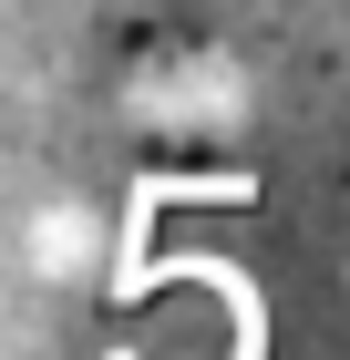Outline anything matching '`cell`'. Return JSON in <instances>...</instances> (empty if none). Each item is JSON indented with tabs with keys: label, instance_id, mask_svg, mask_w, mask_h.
<instances>
[{
	"label": "cell",
	"instance_id": "obj_1",
	"mask_svg": "<svg viewBox=\"0 0 350 360\" xmlns=\"http://www.w3.org/2000/svg\"><path fill=\"white\" fill-rule=\"evenodd\" d=\"M104 248H113V226H104L93 195H31V206H21V268L42 278V288L104 278Z\"/></svg>",
	"mask_w": 350,
	"mask_h": 360
}]
</instances>
